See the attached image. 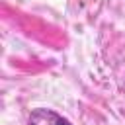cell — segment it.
Wrapping results in <instances>:
<instances>
[{"instance_id": "6da1fadb", "label": "cell", "mask_w": 125, "mask_h": 125, "mask_svg": "<svg viewBox=\"0 0 125 125\" xmlns=\"http://www.w3.org/2000/svg\"><path fill=\"white\" fill-rule=\"evenodd\" d=\"M29 125H72L66 117H62L61 113L47 109V107H37L29 113L27 117Z\"/></svg>"}]
</instances>
